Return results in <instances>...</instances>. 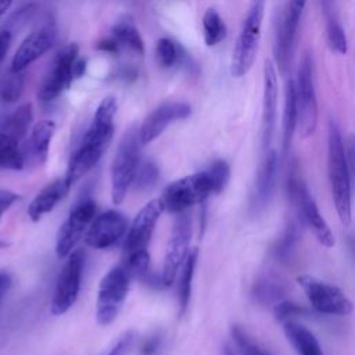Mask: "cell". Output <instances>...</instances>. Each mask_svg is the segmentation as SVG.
Instances as JSON below:
<instances>
[{
    "instance_id": "1",
    "label": "cell",
    "mask_w": 355,
    "mask_h": 355,
    "mask_svg": "<svg viewBox=\"0 0 355 355\" xmlns=\"http://www.w3.org/2000/svg\"><path fill=\"white\" fill-rule=\"evenodd\" d=\"M115 112L116 100L111 96L103 98L79 147L71 157L69 166L65 173V178L71 184L85 176L100 161L112 139Z\"/></svg>"
},
{
    "instance_id": "2",
    "label": "cell",
    "mask_w": 355,
    "mask_h": 355,
    "mask_svg": "<svg viewBox=\"0 0 355 355\" xmlns=\"http://www.w3.org/2000/svg\"><path fill=\"white\" fill-rule=\"evenodd\" d=\"M327 171L337 215L347 226L351 222V176L341 132L333 119L327 129Z\"/></svg>"
},
{
    "instance_id": "3",
    "label": "cell",
    "mask_w": 355,
    "mask_h": 355,
    "mask_svg": "<svg viewBox=\"0 0 355 355\" xmlns=\"http://www.w3.org/2000/svg\"><path fill=\"white\" fill-rule=\"evenodd\" d=\"M287 196L293 208L297 212L300 222L306 225L312 230V233L322 245L333 247V233L323 216L320 215L312 196L309 194L308 187L300 175L297 162H293L290 166V172L287 176Z\"/></svg>"
},
{
    "instance_id": "4",
    "label": "cell",
    "mask_w": 355,
    "mask_h": 355,
    "mask_svg": "<svg viewBox=\"0 0 355 355\" xmlns=\"http://www.w3.org/2000/svg\"><path fill=\"white\" fill-rule=\"evenodd\" d=\"M263 10L265 0H252V4L241 24L230 62V73L234 78L244 76L254 65L261 40Z\"/></svg>"
},
{
    "instance_id": "5",
    "label": "cell",
    "mask_w": 355,
    "mask_h": 355,
    "mask_svg": "<svg viewBox=\"0 0 355 355\" xmlns=\"http://www.w3.org/2000/svg\"><path fill=\"white\" fill-rule=\"evenodd\" d=\"M139 128L130 125L123 133L111 166V194L114 204H121L133 182L140 155Z\"/></svg>"
},
{
    "instance_id": "6",
    "label": "cell",
    "mask_w": 355,
    "mask_h": 355,
    "mask_svg": "<svg viewBox=\"0 0 355 355\" xmlns=\"http://www.w3.org/2000/svg\"><path fill=\"white\" fill-rule=\"evenodd\" d=\"M295 83L298 121L301 137H309L318 126V98L313 79V62L309 54H304L298 67Z\"/></svg>"
},
{
    "instance_id": "7",
    "label": "cell",
    "mask_w": 355,
    "mask_h": 355,
    "mask_svg": "<svg viewBox=\"0 0 355 355\" xmlns=\"http://www.w3.org/2000/svg\"><path fill=\"white\" fill-rule=\"evenodd\" d=\"M215 193L214 182L208 171L182 178L165 187L162 193V204L171 212H183L194 204L204 202L205 198Z\"/></svg>"
},
{
    "instance_id": "8",
    "label": "cell",
    "mask_w": 355,
    "mask_h": 355,
    "mask_svg": "<svg viewBox=\"0 0 355 355\" xmlns=\"http://www.w3.org/2000/svg\"><path fill=\"white\" fill-rule=\"evenodd\" d=\"M129 283L130 276L122 265L112 268L101 279L96 309L97 322L101 326L110 324L118 316L128 295Z\"/></svg>"
},
{
    "instance_id": "9",
    "label": "cell",
    "mask_w": 355,
    "mask_h": 355,
    "mask_svg": "<svg viewBox=\"0 0 355 355\" xmlns=\"http://www.w3.org/2000/svg\"><path fill=\"white\" fill-rule=\"evenodd\" d=\"M297 283L306 294L311 305L326 315H349L354 309L349 298L336 286L309 275H300Z\"/></svg>"
},
{
    "instance_id": "10",
    "label": "cell",
    "mask_w": 355,
    "mask_h": 355,
    "mask_svg": "<svg viewBox=\"0 0 355 355\" xmlns=\"http://www.w3.org/2000/svg\"><path fill=\"white\" fill-rule=\"evenodd\" d=\"M83 261L85 255L82 250H75L69 254L55 282L50 306L53 315H62L75 304L80 288Z\"/></svg>"
},
{
    "instance_id": "11",
    "label": "cell",
    "mask_w": 355,
    "mask_h": 355,
    "mask_svg": "<svg viewBox=\"0 0 355 355\" xmlns=\"http://www.w3.org/2000/svg\"><path fill=\"white\" fill-rule=\"evenodd\" d=\"M191 239V220L186 211L179 212L169 237L164 268H162V282L165 286H171L176 277L178 270L182 268L184 258L189 254V244Z\"/></svg>"
},
{
    "instance_id": "12",
    "label": "cell",
    "mask_w": 355,
    "mask_h": 355,
    "mask_svg": "<svg viewBox=\"0 0 355 355\" xmlns=\"http://www.w3.org/2000/svg\"><path fill=\"white\" fill-rule=\"evenodd\" d=\"M96 214V202L90 198L80 200L69 212L68 219L61 225L57 233L55 252L58 258L69 255L80 240L83 232L86 230L90 220Z\"/></svg>"
},
{
    "instance_id": "13",
    "label": "cell",
    "mask_w": 355,
    "mask_h": 355,
    "mask_svg": "<svg viewBox=\"0 0 355 355\" xmlns=\"http://www.w3.org/2000/svg\"><path fill=\"white\" fill-rule=\"evenodd\" d=\"M78 44L71 43L57 54L51 71L46 75L37 92V97L42 101L54 100L64 89H68L72 85V65L78 58Z\"/></svg>"
},
{
    "instance_id": "14",
    "label": "cell",
    "mask_w": 355,
    "mask_h": 355,
    "mask_svg": "<svg viewBox=\"0 0 355 355\" xmlns=\"http://www.w3.org/2000/svg\"><path fill=\"white\" fill-rule=\"evenodd\" d=\"M164 209V204L159 200H151L147 202L139 214L135 216L130 229L128 232L123 244V258L130 257L137 252L147 251V245L153 236L157 220Z\"/></svg>"
},
{
    "instance_id": "15",
    "label": "cell",
    "mask_w": 355,
    "mask_h": 355,
    "mask_svg": "<svg viewBox=\"0 0 355 355\" xmlns=\"http://www.w3.org/2000/svg\"><path fill=\"white\" fill-rule=\"evenodd\" d=\"M55 40V28L53 24H46L29 33L17 49L12 61L11 72H21L33 61L47 53Z\"/></svg>"
},
{
    "instance_id": "16",
    "label": "cell",
    "mask_w": 355,
    "mask_h": 355,
    "mask_svg": "<svg viewBox=\"0 0 355 355\" xmlns=\"http://www.w3.org/2000/svg\"><path fill=\"white\" fill-rule=\"evenodd\" d=\"M191 108L187 103L182 101H168L158 105L151 111L139 129V137L141 144H147L157 139L165 128L175 121L184 119L190 115Z\"/></svg>"
},
{
    "instance_id": "17",
    "label": "cell",
    "mask_w": 355,
    "mask_h": 355,
    "mask_svg": "<svg viewBox=\"0 0 355 355\" xmlns=\"http://www.w3.org/2000/svg\"><path fill=\"white\" fill-rule=\"evenodd\" d=\"M128 220L119 211H107L97 216L86 232L85 241L93 248H108L125 233Z\"/></svg>"
},
{
    "instance_id": "18",
    "label": "cell",
    "mask_w": 355,
    "mask_h": 355,
    "mask_svg": "<svg viewBox=\"0 0 355 355\" xmlns=\"http://www.w3.org/2000/svg\"><path fill=\"white\" fill-rule=\"evenodd\" d=\"M302 11L304 10L288 3L283 14V18L280 21L277 35H276L275 57H276V64L282 72L287 69L291 55L294 53L297 32H298Z\"/></svg>"
},
{
    "instance_id": "19",
    "label": "cell",
    "mask_w": 355,
    "mask_h": 355,
    "mask_svg": "<svg viewBox=\"0 0 355 355\" xmlns=\"http://www.w3.org/2000/svg\"><path fill=\"white\" fill-rule=\"evenodd\" d=\"M277 114V72L273 61L266 60L263 68V104H262V146L269 150L273 139Z\"/></svg>"
},
{
    "instance_id": "20",
    "label": "cell",
    "mask_w": 355,
    "mask_h": 355,
    "mask_svg": "<svg viewBox=\"0 0 355 355\" xmlns=\"http://www.w3.org/2000/svg\"><path fill=\"white\" fill-rule=\"evenodd\" d=\"M277 166V153L275 150H266L265 157L258 169L255 189L252 194V208L255 211L263 209L269 204L276 186Z\"/></svg>"
},
{
    "instance_id": "21",
    "label": "cell",
    "mask_w": 355,
    "mask_h": 355,
    "mask_svg": "<svg viewBox=\"0 0 355 355\" xmlns=\"http://www.w3.org/2000/svg\"><path fill=\"white\" fill-rule=\"evenodd\" d=\"M71 183L67 180V178H60L49 183L29 204L28 215L29 218L36 222L39 220L44 214L50 212L57 202H60L67 193L71 189Z\"/></svg>"
},
{
    "instance_id": "22",
    "label": "cell",
    "mask_w": 355,
    "mask_h": 355,
    "mask_svg": "<svg viewBox=\"0 0 355 355\" xmlns=\"http://www.w3.org/2000/svg\"><path fill=\"white\" fill-rule=\"evenodd\" d=\"M55 132V123L50 119H43L37 122L31 132L29 140L26 143V151L24 153L25 161L29 159V162L35 165L44 164L49 154V146L51 141V137Z\"/></svg>"
},
{
    "instance_id": "23",
    "label": "cell",
    "mask_w": 355,
    "mask_h": 355,
    "mask_svg": "<svg viewBox=\"0 0 355 355\" xmlns=\"http://www.w3.org/2000/svg\"><path fill=\"white\" fill-rule=\"evenodd\" d=\"M284 282L273 273L259 276L252 286V298L259 305H275L284 297Z\"/></svg>"
},
{
    "instance_id": "24",
    "label": "cell",
    "mask_w": 355,
    "mask_h": 355,
    "mask_svg": "<svg viewBox=\"0 0 355 355\" xmlns=\"http://www.w3.org/2000/svg\"><path fill=\"white\" fill-rule=\"evenodd\" d=\"M284 333L298 355H323L319 341L305 326L287 320L284 322Z\"/></svg>"
},
{
    "instance_id": "25",
    "label": "cell",
    "mask_w": 355,
    "mask_h": 355,
    "mask_svg": "<svg viewBox=\"0 0 355 355\" xmlns=\"http://www.w3.org/2000/svg\"><path fill=\"white\" fill-rule=\"evenodd\" d=\"M298 110H297V96L295 83L293 79L286 82L284 90V111H283V151L287 153L294 130L297 129Z\"/></svg>"
},
{
    "instance_id": "26",
    "label": "cell",
    "mask_w": 355,
    "mask_h": 355,
    "mask_svg": "<svg viewBox=\"0 0 355 355\" xmlns=\"http://www.w3.org/2000/svg\"><path fill=\"white\" fill-rule=\"evenodd\" d=\"M301 232L300 225L297 220H290L287 226L284 227L282 236L276 240V243L272 247V255L279 262H286L290 259L294 248L297 247V243L300 240Z\"/></svg>"
},
{
    "instance_id": "27",
    "label": "cell",
    "mask_w": 355,
    "mask_h": 355,
    "mask_svg": "<svg viewBox=\"0 0 355 355\" xmlns=\"http://www.w3.org/2000/svg\"><path fill=\"white\" fill-rule=\"evenodd\" d=\"M25 165L24 153L18 147V140L0 132V168L19 171Z\"/></svg>"
},
{
    "instance_id": "28",
    "label": "cell",
    "mask_w": 355,
    "mask_h": 355,
    "mask_svg": "<svg viewBox=\"0 0 355 355\" xmlns=\"http://www.w3.org/2000/svg\"><path fill=\"white\" fill-rule=\"evenodd\" d=\"M112 36L116 39V42L119 44H123V46L132 49L133 51H136L140 55L144 54L143 39L132 19L123 18V19L118 21L112 26Z\"/></svg>"
},
{
    "instance_id": "29",
    "label": "cell",
    "mask_w": 355,
    "mask_h": 355,
    "mask_svg": "<svg viewBox=\"0 0 355 355\" xmlns=\"http://www.w3.org/2000/svg\"><path fill=\"white\" fill-rule=\"evenodd\" d=\"M32 118V105L29 103H25L6 118V121L3 122V132L15 137L17 140L22 139L28 132Z\"/></svg>"
},
{
    "instance_id": "30",
    "label": "cell",
    "mask_w": 355,
    "mask_h": 355,
    "mask_svg": "<svg viewBox=\"0 0 355 355\" xmlns=\"http://www.w3.org/2000/svg\"><path fill=\"white\" fill-rule=\"evenodd\" d=\"M198 251L197 248L189 251L187 257L184 258L182 263V270H180V280H179V306H180V315L184 313L189 301H190V294H191V280L196 269V262H197Z\"/></svg>"
},
{
    "instance_id": "31",
    "label": "cell",
    "mask_w": 355,
    "mask_h": 355,
    "mask_svg": "<svg viewBox=\"0 0 355 355\" xmlns=\"http://www.w3.org/2000/svg\"><path fill=\"white\" fill-rule=\"evenodd\" d=\"M204 42L207 46L212 47L220 43L226 36V25L215 8H208L202 17Z\"/></svg>"
},
{
    "instance_id": "32",
    "label": "cell",
    "mask_w": 355,
    "mask_h": 355,
    "mask_svg": "<svg viewBox=\"0 0 355 355\" xmlns=\"http://www.w3.org/2000/svg\"><path fill=\"white\" fill-rule=\"evenodd\" d=\"M155 55L158 64L164 68H171L176 64H182L187 57L184 50L168 37H162L157 42Z\"/></svg>"
},
{
    "instance_id": "33",
    "label": "cell",
    "mask_w": 355,
    "mask_h": 355,
    "mask_svg": "<svg viewBox=\"0 0 355 355\" xmlns=\"http://www.w3.org/2000/svg\"><path fill=\"white\" fill-rule=\"evenodd\" d=\"M326 42L331 51L345 55L348 51V42L343 26L336 19H329L326 25Z\"/></svg>"
},
{
    "instance_id": "34",
    "label": "cell",
    "mask_w": 355,
    "mask_h": 355,
    "mask_svg": "<svg viewBox=\"0 0 355 355\" xmlns=\"http://www.w3.org/2000/svg\"><path fill=\"white\" fill-rule=\"evenodd\" d=\"M24 90V76L21 72H12L0 83V100L6 103L17 101Z\"/></svg>"
},
{
    "instance_id": "35",
    "label": "cell",
    "mask_w": 355,
    "mask_h": 355,
    "mask_svg": "<svg viewBox=\"0 0 355 355\" xmlns=\"http://www.w3.org/2000/svg\"><path fill=\"white\" fill-rule=\"evenodd\" d=\"M232 336L241 355H269L240 326L232 327Z\"/></svg>"
},
{
    "instance_id": "36",
    "label": "cell",
    "mask_w": 355,
    "mask_h": 355,
    "mask_svg": "<svg viewBox=\"0 0 355 355\" xmlns=\"http://www.w3.org/2000/svg\"><path fill=\"white\" fill-rule=\"evenodd\" d=\"M158 168L153 161H147L144 164H141L140 166H137L136 175L133 178L135 186L136 189L144 190V189H150L155 184V182L158 180Z\"/></svg>"
},
{
    "instance_id": "37",
    "label": "cell",
    "mask_w": 355,
    "mask_h": 355,
    "mask_svg": "<svg viewBox=\"0 0 355 355\" xmlns=\"http://www.w3.org/2000/svg\"><path fill=\"white\" fill-rule=\"evenodd\" d=\"M208 173L214 182V189L215 193H220L225 186L229 182V176H230V168L229 164L223 159H216L208 169Z\"/></svg>"
},
{
    "instance_id": "38",
    "label": "cell",
    "mask_w": 355,
    "mask_h": 355,
    "mask_svg": "<svg viewBox=\"0 0 355 355\" xmlns=\"http://www.w3.org/2000/svg\"><path fill=\"white\" fill-rule=\"evenodd\" d=\"M304 313H306L305 308L288 300L279 301L277 304L273 305V315L279 322H287V320H291V318L301 316Z\"/></svg>"
},
{
    "instance_id": "39",
    "label": "cell",
    "mask_w": 355,
    "mask_h": 355,
    "mask_svg": "<svg viewBox=\"0 0 355 355\" xmlns=\"http://www.w3.org/2000/svg\"><path fill=\"white\" fill-rule=\"evenodd\" d=\"M133 340H135V333L133 331L123 333L118 338V341L114 344V347L105 355H125L129 351V348L132 347Z\"/></svg>"
},
{
    "instance_id": "40",
    "label": "cell",
    "mask_w": 355,
    "mask_h": 355,
    "mask_svg": "<svg viewBox=\"0 0 355 355\" xmlns=\"http://www.w3.org/2000/svg\"><path fill=\"white\" fill-rule=\"evenodd\" d=\"M344 148H345V159H347L351 182H355V135H348Z\"/></svg>"
},
{
    "instance_id": "41",
    "label": "cell",
    "mask_w": 355,
    "mask_h": 355,
    "mask_svg": "<svg viewBox=\"0 0 355 355\" xmlns=\"http://www.w3.org/2000/svg\"><path fill=\"white\" fill-rule=\"evenodd\" d=\"M162 343V336L159 333L151 334L148 338H146L140 348V355H157L159 351Z\"/></svg>"
},
{
    "instance_id": "42",
    "label": "cell",
    "mask_w": 355,
    "mask_h": 355,
    "mask_svg": "<svg viewBox=\"0 0 355 355\" xmlns=\"http://www.w3.org/2000/svg\"><path fill=\"white\" fill-rule=\"evenodd\" d=\"M19 198V196L10 190H0V219L3 214Z\"/></svg>"
},
{
    "instance_id": "43",
    "label": "cell",
    "mask_w": 355,
    "mask_h": 355,
    "mask_svg": "<svg viewBox=\"0 0 355 355\" xmlns=\"http://www.w3.org/2000/svg\"><path fill=\"white\" fill-rule=\"evenodd\" d=\"M96 47H97L98 50L105 51V53H110V54H118V51H119V43L116 42V39H115L114 36L105 37V39L100 40Z\"/></svg>"
},
{
    "instance_id": "44",
    "label": "cell",
    "mask_w": 355,
    "mask_h": 355,
    "mask_svg": "<svg viewBox=\"0 0 355 355\" xmlns=\"http://www.w3.org/2000/svg\"><path fill=\"white\" fill-rule=\"evenodd\" d=\"M11 43V33L10 32H1L0 33V62L3 61V58L6 57L8 47Z\"/></svg>"
},
{
    "instance_id": "45",
    "label": "cell",
    "mask_w": 355,
    "mask_h": 355,
    "mask_svg": "<svg viewBox=\"0 0 355 355\" xmlns=\"http://www.w3.org/2000/svg\"><path fill=\"white\" fill-rule=\"evenodd\" d=\"M86 71V60L85 58H76L72 65V78L79 79Z\"/></svg>"
},
{
    "instance_id": "46",
    "label": "cell",
    "mask_w": 355,
    "mask_h": 355,
    "mask_svg": "<svg viewBox=\"0 0 355 355\" xmlns=\"http://www.w3.org/2000/svg\"><path fill=\"white\" fill-rule=\"evenodd\" d=\"M10 286H11L10 275L0 272V298L6 294V291L10 288Z\"/></svg>"
},
{
    "instance_id": "47",
    "label": "cell",
    "mask_w": 355,
    "mask_h": 355,
    "mask_svg": "<svg viewBox=\"0 0 355 355\" xmlns=\"http://www.w3.org/2000/svg\"><path fill=\"white\" fill-rule=\"evenodd\" d=\"M119 76L123 80H135L137 78V71L135 68H132V67H128V68H123L119 72Z\"/></svg>"
},
{
    "instance_id": "48",
    "label": "cell",
    "mask_w": 355,
    "mask_h": 355,
    "mask_svg": "<svg viewBox=\"0 0 355 355\" xmlns=\"http://www.w3.org/2000/svg\"><path fill=\"white\" fill-rule=\"evenodd\" d=\"M12 0H0V17L10 8Z\"/></svg>"
},
{
    "instance_id": "49",
    "label": "cell",
    "mask_w": 355,
    "mask_h": 355,
    "mask_svg": "<svg viewBox=\"0 0 355 355\" xmlns=\"http://www.w3.org/2000/svg\"><path fill=\"white\" fill-rule=\"evenodd\" d=\"M290 4H293V6H295V7L301 8V10H304V8H305V4H306V0H290Z\"/></svg>"
},
{
    "instance_id": "50",
    "label": "cell",
    "mask_w": 355,
    "mask_h": 355,
    "mask_svg": "<svg viewBox=\"0 0 355 355\" xmlns=\"http://www.w3.org/2000/svg\"><path fill=\"white\" fill-rule=\"evenodd\" d=\"M222 355H236V352L233 351V348L230 347V345H223V348H222Z\"/></svg>"
},
{
    "instance_id": "51",
    "label": "cell",
    "mask_w": 355,
    "mask_h": 355,
    "mask_svg": "<svg viewBox=\"0 0 355 355\" xmlns=\"http://www.w3.org/2000/svg\"><path fill=\"white\" fill-rule=\"evenodd\" d=\"M349 248H351V251L355 254V237H351V239H349Z\"/></svg>"
},
{
    "instance_id": "52",
    "label": "cell",
    "mask_w": 355,
    "mask_h": 355,
    "mask_svg": "<svg viewBox=\"0 0 355 355\" xmlns=\"http://www.w3.org/2000/svg\"><path fill=\"white\" fill-rule=\"evenodd\" d=\"M3 247H7V243H4V241H0V248H3Z\"/></svg>"
},
{
    "instance_id": "53",
    "label": "cell",
    "mask_w": 355,
    "mask_h": 355,
    "mask_svg": "<svg viewBox=\"0 0 355 355\" xmlns=\"http://www.w3.org/2000/svg\"><path fill=\"white\" fill-rule=\"evenodd\" d=\"M101 355H105V354H101Z\"/></svg>"
}]
</instances>
